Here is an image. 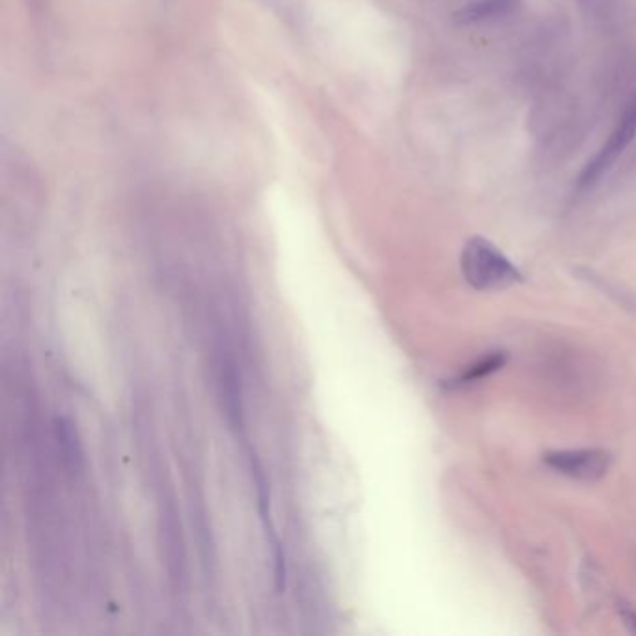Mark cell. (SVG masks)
<instances>
[{
	"label": "cell",
	"mask_w": 636,
	"mask_h": 636,
	"mask_svg": "<svg viewBox=\"0 0 636 636\" xmlns=\"http://www.w3.org/2000/svg\"><path fill=\"white\" fill-rule=\"evenodd\" d=\"M515 0H478L471 6H467L459 19L463 23H482L487 19H495L500 15L508 14L513 8Z\"/></svg>",
	"instance_id": "obj_6"
},
{
	"label": "cell",
	"mask_w": 636,
	"mask_h": 636,
	"mask_svg": "<svg viewBox=\"0 0 636 636\" xmlns=\"http://www.w3.org/2000/svg\"><path fill=\"white\" fill-rule=\"evenodd\" d=\"M636 137V97L629 101V105L623 109L622 118L618 120L616 127L612 129L607 142L601 146V150L595 153L594 159L584 166L579 176V191H588L595 187L603 176L609 174L610 168L622 157L623 152L631 146Z\"/></svg>",
	"instance_id": "obj_2"
},
{
	"label": "cell",
	"mask_w": 636,
	"mask_h": 636,
	"mask_svg": "<svg viewBox=\"0 0 636 636\" xmlns=\"http://www.w3.org/2000/svg\"><path fill=\"white\" fill-rule=\"evenodd\" d=\"M543 461L571 480L594 484L605 478L612 465V456L601 448H577V450H553L543 456Z\"/></svg>",
	"instance_id": "obj_3"
},
{
	"label": "cell",
	"mask_w": 636,
	"mask_h": 636,
	"mask_svg": "<svg viewBox=\"0 0 636 636\" xmlns=\"http://www.w3.org/2000/svg\"><path fill=\"white\" fill-rule=\"evenodd\" d=\"M56 437H58V446H60L66 467L71 472L81 471L83 450H81L79 435H77V429L73 426V422L64 416L56 418Z\"/></svg>",
	"instance_id": "obj_5"
},
{
	"label": "cell",
	"mask_w": 636,
	"mask_h": 636,
	"mask_svg": "<svg viewBox=\"0 0 636 636\" xmlns=\"http://www.w3.org/2000/svg\"><path fill=\"white\" fill-rule=\"evenodd\" d=\"M463 277L474 290H506L519 284L523 275L500 250L485 237H471L461 252Z\"/></svg>",
	"instance_id": "obj_1"
},
{
	"label": "cell",
	"mask_w": 636,
	"mask_h": 636,
	"mask_svg": "<svg viewBox=\"0 0 636 636\" xmlns=\"http://www.w3.org/2000/svg\"><path fill=\"white\" fill-rule=\"evenodd\" d=\"M620 616H622L623 623L627 625V629L636 635V607L633 605H620Z\"/></svg>",
	"instance_id": "obj_8"
},
{
	"label": "cell",
	"mask_w": 636,
	"mask_h": 636,
	"mask_svg": "<svg viewBox=\"0 0 636 636\" xmlns=\"http://www.w3.org/2000/svg\"><path fill=\"white\" fill-rule=\"evenodd\" d=\"M222 388H224V401L228 415L232 418V424H241V392H239V377L236 370L230 366L222 374Z\"/></svg>",
	"instance_id": "obj_7"
},
{
	"label": "cell",
	"mask_w": 636,
	"mask_h": 636,
	"mask_svg": "<svg viewBox=\"0 0 636 636\" xmlns=\"http://www.w3.org/2000/svg\"><path fill=\"white\" fill-rule=\"evenodd\" d=\"M508 362V355L504 351H493L489 355H484L478 360H474L469 366H465L459 374L454 375L450 381H446L444 385L448 388L467 387L472 385L484 377L498 372L500 368H504V364Z\"/></svg>",
	"instance_id": "obj_4"
}]
</instances>
